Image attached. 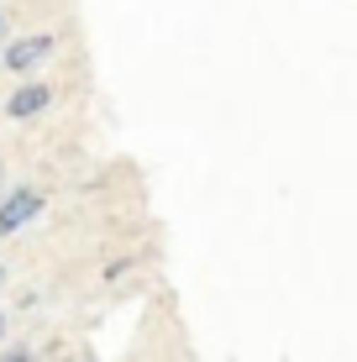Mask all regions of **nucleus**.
I'll return each instance as SVG.
<instances>
[{"mask_svg": "<svg viewBox=\"0 0 357 362\" xmlns=\"http://www.w3.org/2000/svg\"><path fill=\"white\" fill-rule=\"evenodd\" d=\"M37 210H42V194H37V189H11L6 199H0V236L21 231Z\"/></svg>", "mask_w": 357, "mask_h": 362, "instance_id": "obj_1", "label": "nucleus"}, {"mask_svg": "<svg viewBox=\"0 0 357 362\" xmlns=\"http://www.w3.org/2000/svg\"><path fill=\"white\" fill-rule=\"evenodd\" d=\"M47 53H53V37H47V32H37V37H21V42H11V47H6V69L27 74V69H37V64H42Z\"/></svg>", "mask_w": 357, "mask_h": 362, "instance_id": "obj_2", "label": "nucleus"}, {"mask_svg": "<svg viewBox=\"0 0 357 362\" xmlns=\"http://www.w3.org/2000/svg\"><path fill=\"white\" fill-rule=\"evenodd\" d=\"M42 105H47V90H42V84H21V90L11 95V100H6V110H11V116H16V121L37 116V110H42Z\"/></svg>", "mask_w": 357, "mask_h": 362, "instance_id": "obj_3", "label": "nucleus"}, {"mask_svg": "<svg viewBox=\"0 0 357 362\" xmlns=\"http://www.w3.org/2000/svg\"><path fill=\"white\" fill-rule=\"evenodd\" d=\"M0 362H27V352H6V357H0Z\"/></svg>", "mask_w": 357, "mask_h": 362, "instance_id": "obj_4", "label": "nucleus"}, {"mask_svg": "<svg viewBox=\"0 0 357 362\" xmlns=\"http://www.w3.org/2000/svg\"><path fill=\"white\" fill-rule=\"evenodd\" d=\"M74 362H95V357H74Z\"/></svg>", "mask_w": 357, "mask_h": 362, "instance_id": "obj_5", "label": "nucleus"}, {"mask_svg": "<svg viewBox=\"0 0 357 362\" xmlns=\"http://www.w3.org/2000/svg\"><path fill=\"white\" fill-rule=\"evenodd\" d=\"M0 27H6V16H0Z\"/></svg>", "mask_w": 357, "mask_h": 362, "instance_id": "obj_6", "label": "nucleus"}, {"mask_svg": "<svg viewBox=\"0 0 357 362\" xmlns=\"http://www.w3.org/2000/svg\"><path fill=\"white\" fill-rule=\"evenodd\" d=\"M0 326H6V315H0Z\"/></svg>", "mask_w": 357, "mask_h": 362, "instance_id": "obj_7", "label": "nucleus"}]
</instances>
